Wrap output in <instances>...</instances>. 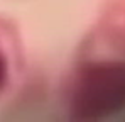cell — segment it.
I'll return each mask as SVG.
<instances>
[{
	"label": "cell",
	"mask_w": 125,
	"mask_h": 122,
	"mask_svg": "<svg viewBox=\"0 0 125 122\" xmlns=\"http://www.w3.org/2000/svg\"><path fill=\"white\" fill-rule=\"evenodd\" d=\"M5 81H7V61L0 51V88L5 85Z\"/></svg>",
	"instance_id": "7a4b0ae2"
},
{
	"label": "cell",
	"mask_w": 125,
	"mask_h": 122,
	"mask_svg": "<svg viewBox=\"0 0 125 122\" xmlns=\"http://www.w3.org/2000/svg\"><path fill=\"white\" fill-rule=\"evenodd\" d=\"M125 105V64L115 61L83 66L69 85V110L76 119H102Z\"/></svg>",
	"instance_id": "6da1fadb"
}]
</instances>
